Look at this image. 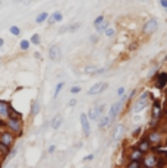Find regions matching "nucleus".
I'll list each match as a JSON object with an SVG mask.
<instances>
[{"mask_svg": "<svg viewBox=\"0 0 167 168\" xmlns=\"http://www.w3.org/2000/svg\"><path fill=\"white\" fill-rule=\"evenodd\" d=\"M147 105H148V92H144L142 95H139L138 101L134 104L132 111L134 113H141V111H144L147 108Z\"/></svg>", "mask_w": 167, "mask_h": 168, "instance_id": "nucleus-1", "label": "nucleus"}, {"mask_svg": "<svg viewBox=\"0 0 167 168\" xmlns=\"http://www.w3.org/2000/svg\"><path fill=\"white\" fill-rule=\"evenodd\" d=\"M125 100H126V96H122V100L120 101H116L115 104H111V107H110V110H109V117H110V120L113 121L119 115V113H120V110H122V105H123V102H125Z\"/></svg>", "mask_w": 167, "mask_h": 168, "instance_id": "nucleus-2", "label": "nucleus"}, {"mask_svg": "<svg viewBox=\"0 0 167 168\" xmlns=\"http://www.w3.org/2000/svg\"><path fill=\"white\" fill-rule=\"evenodd\" d=\"M6 126L9 127L13 133H21L22 132V121L18 117H9L6 121Z\"/></svg>", "mask_w": 167, "mask_h": 168, "instance_id": "nucleus-3", "label": "nucleus"}, {"mask_svg": "<svg viewBox=\"0 0 167 168\" xmlns=\"http://www.w3.org/2000/svg\"><path fill=\"white\" fill-rule=\"evenodd\" d=\"M107 88H109V85H107L106 82H96V83L88 89L86 94H88V95H98V94H103Z\"/></svg>", "mask_w": 167, "mask_h": 168, "instance_id": "nucleus-4", "label": "nucleus"}, {"mask_svg": "<svg viewBox=\"0 0 167 168\" xmlns=\"http://www.w3.org/2000/svg\"><path fill=\"white\" fill-rule=\"evenodd\" d=\"M15 142V136L10 132H5V133H0V145L9 149Z\"/></svg>", "mask_w": 167, "mask_h": 168, "instance_id": "nucleus-5", "label": "nucleus"}, {"mask_svg": "<svg viewBox=\"0 0 167 168\" xmlns=\"http://www.w3.org/2000/svg\"><path fill=\"white\" fill-rule=\"evenodd\" d=\"M79 121H81V127H82V133L85 138H88L91 133V124H90V120H88V115L85 113H82L79 115Z\"/></svg>", "mask_w": 167, "mask_h": 168, "instance_id": "nucleus-6", "label": "nucleus"}, {"mask_svg": "<svg viewBox=\"0 0 167 168\" xmlns=\"http://www.w3.org/2000/svg\"><path fill=\"white\" fill-rule=\"evenodd\" d=\"M157 28H158L157 19H155V18H151V19H148L147 22L144 24L142 32L144 34H153V32H155V31H157Z\"/></svg>", "mask_w": 167, "mask_h": 168, "instance_id": "nucleus-7", "label": "nucleus"}, {"mask_svg": "<svg viewBox=\"0 0 167 168\" xmlns=\"http://www.w3.org/2000/svg\"><path fill=\"white\" fill-rule=\"evenodd\" d=\"M141 162H142V167L145 168H155L157 167V156L154 154H147Z\"/></svg>", "mask_w": 167, "mask_h": 168, "instance_id": "nucleus-8", "label": "nucleus"}, {"mask_svg": "<svg viewBox=\"0 0 167 168\" xmlns=\"http://www.w3.org/2000/svg\"><path fill=\"white\" fill-rule=\"evenodd\" d=\"M147 140L150 142V145H158L163 142V134L160 132H157V130L155 132H151V133L148 134Z\"/></svg>", "mask_w": 167, "mask_h": 168, "instance_id": "nucleus-9", "label": "nucleus"}, {"mask_svg": "<svg viewBox=\"0 0 167 168\" xmlns=\"http://www.w3.org/2000/svg\"><path fill=\"white\" fill-rule=\"evenodd\" d=\"M166 85H167V72H160L155 77V88L163 89V88H166Z\"/></svg>", "mask_w": 167, "mask_h": 168, "instance_id": "nucleus-10", "label": "nucleus"}, {"mask_svg": "<svg viewBox=\"0 0 167 168\" xmlns=\"http://www.w3.org/2000/svg\"><path fill=\"white\" fill-rule=\"evenodd\" d=\"M60 56H62L60 47H59V45H52L50 50H48V57H50V60H53V62H57L59 58H60Z\"/></svg>", "mask_w": 167, "mask_h": 168, "instance_id": "nucleus-11", "label": "nucleus"}, {"mask_svg": "<svg viewBox=\"0 0 167 168\" xmlns=\"http://www.w3.org/2000/svg\"><path fill=\"white\" fill-rule=\"evenodd\" d=\"M142 152H141V151H139L138 148L136 149H134V151H130V152H129V158H130V161H136V162H141V161H142Z\"/></svg>", "mask_w": 167, "mask_h": 168, "instance_id": "nucleus-12", "label": "nucleus"}, {"mask_svg": "<svg viewBox=\"0 0 167 168\" xmlns=\"http://www.w3.org/2000/svg\"><path fill=\"white\" fill-rule=\"evenodd\" d=\"M10 108L6 102H0V119H9Z\"/></svg>", "mask_w": 167, "mask_h": 168, "instance_id": "nucleus-13", "label": "nucleus"}, {"mask_svg": "<svg viewBox=\"0 0 167 168\" xmlns=\"http://www.w3.org/2000/svg\"><path fill=\"white\" fill-rule=\"evenodd\" d=\"M138 149L141 151V152H142V154H147L148 151L151 149V145H150V142H148L147 139H144V140H141V142H139Z\"/></svg>", "mask_w": 167, "mask_h": 168, "instance_id": "nucleus-14", "label": "nucleus"}, {"mask_svg": "<svg viewBox=\"0 0 167 168\" xmlns=\"http://www.w3.org/2000/svg\"><path fill=\"white\" fill-rule=\"evenodd\" d=\"M110 123H111L110 117L107 114H104V115H101L100 120H98V127H100V129H104V127H107Z\"/></svg>", "mask_w": 167, "mask_h": 168, "instance_id": "nucleus-15", "label": "nucleus"}, {"mask_svg": "<svg viewBox=\"0 0 167 168\" xmlns=\"http://www.w3.org/2000/svg\"><path fill=\"white\" fill-rule=\"evenodd\" d=\"M62 123H63V117H62L60 114H59V115H56V117L53 119V121H52V127H53L54 130H57L59 127L62 126Z\"/></svg>", "mask_w": 167, "mask_h": 168, "instance_id": "nucleus-16", "label": "nucleus"}, {"mask_svg": "<svg viewBox=\"0 0 167 168\" xmlns=\"http://www.w3.org/2000/svg\"><path fill=\"white\" fill-rule=\"evenodd\" d=\"M40 101L38 100H34L32 104H31V115H37L40 113Z\"/></svg>", "mask_w": 167, "mask_h": 168, "instance_id": "nucleus-17", "label": "nucleus"}, {"mask_svg": "<svg viewBox=\"0 0 167 168\" xmlns=\"http://www.w3.org/2000/svg\"><path fill=\"white\" fill-rule=\"evenodd\" d=\"M88 120L90 121H98L100 120V115L97 114V111H96V108H90V111H88Z\"/></svg>", "mask_w": 167, "mask_h": 168, "instance_id": "nucleus-18", "label": "nucleus"}, {"mask_svg": "<svg viewBox=\"0 0 167 168\" xmlns=\"http://www.w3.org/2000/svg\"><path fill=\"white\" fill-rule=\"evenodd\" d=\"M63 88H65V82H59L57 85H56V88H54V94H53V98H54V100H57L59 94H60V91H62Z\"/></svg>", "mask_w": 167, "mask_h": 168, "instance_id": "nucleus-19", "label": "nucleus"}, {"mask_svg": "<svg viewBox=\"0 0 167 168\" xmlns=\"http://www.w3.org/2000/svg\"><path fill=\"white\" fill-rule=\"evenodd\" d=\"M46 19H48V12H41L40 15H37L35 22H37V24H43Z\"/></svg>", "mask_w": 167, "mask_h": 168, "instance_id": "nucleus-20", "label": "nucleus"}, {"mask_svg": "<svg viewBox=\"0 0 167 168\" xmlns=\"http://www.w3.org/2000/svg\"><path fill=\"white\" fill-rule=\"evenodd\" d=\"M50 19H52L54 24H56V22H62V21H63V15L60 13V12H53Z\"/></svg>", "mask_w": 167, "mask_h": 168, "instance_id": "nucleus-21", "label": "nucleus"}, {"mask_svg": "<svg viewBox=\"0 0 167 168\" xmlns=\"http://www.w3.org/2000/svg\"><path fill=\"white\" fill-rule=\"evenodd\" d=\"M122 132H123V126L122 124H119L117 127H116V130H115V133H113V140H119V138H120V134H122Z\"/></svg>", "mask_w": 167, "mask_h": 168, "instance_id": "nucleus-22", "label": "nucleus"}, {"mask_svg": "<svg viewBox=\"0 0 167 168\" xmlns=\"http://www.w3.org/2000/svg\"><path fill=\"white\" fill-rule=\"evenodd\" d=\"M84 72H85L86 75H97L98 69H97L96 66H86L85 69H84Z\"/></svg>", "mask_w": 167, "mask_h": 168, "instance_id": "nucleus-23", "label": "nucleus"}, {"mask_svg": "<svg viewBox=\"0 0 167 168\" xmlns=\"http://www.w3.org/2000/svg\"><path fill=\"white\" fill-rule=\"evenodd\" d=\"M9 32L12 34L13 37H18V35L21 34V29H19V26H16V25H12V26L9 28Z\"/></svg>", "mask_w": 167, "mask_h": 168, "instance_id": "nucleus-24", "label": "nucleus"}, {"mask_svg": "<svg viewBox=\"0 0 167 168\" xmlns=\"http://www.w3.org/2000/svg\"><path fill=\"white\" fill-rule=\"evenodd\" d=\"M104 21H106V16H104V15H100V16H97L96 19H94V26H96V28H97V26H100V25L103 24Z\"/></svg>", "mask_w": 167, "mask_h": 168, "instance_id": "nucleus-25", "label": "nucleus"}, {"mask_svg": "<svg viewBox=\"0 0 167 168\" xmlns=\"http://www.w3.org/2000/svg\"><path fill=\"white\" fill-rule=\"evenodd\" d=\"M29 43H31V44H35V45H38V44L41 43V37H40L38 34H34L32 37H31V40H29Z\"/></svg>", "mask_w": 167, "mask_h": 168, "instance_id": "nucleus-26", "label": "nucleus"}, {"mask_svg": "<svg viewBox=\"0 0 167 168\" xmlns=\"http://www.w3.org/2000/svg\"><path fill=\"white\" fill-rule=\"evenodd\" d=\"M96 29L98 32H106V29H109V21H104V22H103L100 26H97Z\"/></svg>", "mask_w": 167, "mask_h": 168, "instance_id": "nucleus-27", "label": "nucleus"}, {"mask_svg": "<svg viewBox=\"0 0 167 168\" xmlns=\"http://www.w3.org/2000/svg\"><path fill=\"white\" fill-rule=\"evenodd\" d=\"M29 45H31L29 40H22V41L19 43V48H21V50H28Z\"/></svg>", "mask_w": 167, "mask_h": 168, "instance_id": "nucleus-28", "label": "nucleus"}, {"mask_svg": "<svg viewBox=\"0 0 167 168\" xmlns=\"http://www.w3.org/2000/svg\"><path fill=\"white\" fill-rule=\"evenodd\" d=\"M106 37H107V38H110V40H111V38H115V35H116V31H115V29H113V28H110V26H109V29H106Z\"/></svg>", "mask_w": 167, "mask_h": 168, "instance_id": "nucleus-29", "label": "nucleus"}, {"mask_svg": "<svg viewBox=\"0 0 167 168\" xmlns=\"http://www.w3.org/2000/svg\"><path fill=\"white\" fill-rule=\"evenodd\" d=\"M126 168H141V162H136V161H130L128 164V167Z\"/></svg>", "mask_w": 167, "mask_h": 168, "instance_id": "nucleus-30", "label": "nucleus"}, {"mask_svg": "<svg viewBox=\"0 0 167 168\" xmlns=\"http://www.w3.org/2000/svg\"><path fill=\"white\" fill-rule=\"evenodd\" d=\"M116 95L119 96V98H122V96H125V88H123V86L117 88V91H116Z\"/></svg>", "mask_w": 167, "mask_h": 168, "instance_id": "nucleus-31", "label": "nucleus"}, {"mask_svg": "<svg viewBox=\"0 0 167 168\" xmlns=\"http://www.w3.org/2000/svg\"><path fill=\"white\" fill-rule=\"evenodd\" d=\"M81 91H82L81 86H72L71 88V94H79Z\"/></svg>", "mask_w": 167, "mask_h": 168, "instance_id": "nucleus-32", "label": "nucleus"}, {"mask_svg": "<svg viewBox=\"0 0 167 168\" xmlns=\"http://www.w3.org/2000/svg\"><path fill=\"white\" fill-rule=\"evenodd\" d=\"M79 28V24H75V25H69V31H76V29Z\"/></svg>", "mask_w": 167, "mask_h": 168, "instance_id": "nucleus-33", "label": "nucleus"}, {"mask_svg": "<svg viewBox=\"0 0 167 168\" xmlns=\"http://www.w3.org/2000/svg\"><path fill=\"white\" fill-rule=\"evenodd\" d=\"M160 6L164 7V9H167V0H160Z\"/></svg>", "mask_w": 167, "mask_h": 168, "instance_id": "nucleus-34", "label": "nucleus"}, {"mask_svg": "<svg viewBox=\"0 0 167 168\" xmlns=\"http://www.w3.org/2000/svg\"><path fill=\"white\" fill-rule=\"evenodd\" d=\"M76 102H78V101L75 100V98H73V100H71V101H69V107H75V105H76Z\"/></svg>", "mask_w": 167, "mask_h": 168, "instance_id": "nucleus-35", "label": "nucleus"}, {"mask_svg": "<svg viewBox=\"0 0 167 168\" xmlns=\"http://www.w3.org/2000/svg\"><path fill=\"white\" fill-rule=\"evenodd\" d=\"M16 152H18V148H15L12 152H10V155H9V158H13L15 155H16Z\"/></svg>", "mask_w": 167, "mask_h": 168, "instance_id": "nucleus-36", "label": "nucleus"}, {"mask_svg": "<svg viewBox=\"0 0 167 168\" xmlns=\"http://www.w3.org/2000/svg\"><path fill=\"white\" fill-rule=\"evenodd\" d=\"M54 151H56V146H54V145H52V146L48 148V154H53Z\"/></svg>", "mask_w": 167, "mask_h": 168, "instance_id": "nucleus-37", "label": "nucleus"}, {"mask_svg": "<svg viewBox=\"0 0 167 168\" xmlns=\"http://www.w3.org/2000/svg\"><path fill=\"white\" fill-rule=\"evenodd\" d=\"M141 130H142V127H136V130L134 132V136H136V134L141 133Z\"/></svg>", "mask_w": 167, "mask_h": 168, "instance_id": "nucleus-38", "label": "nucleus"}, {"mask_svg": "<svg viewBox=\"0 0 167 168\" xmlns=\"http://www.w3.org/2000/svg\"><path fill=\"white\" fill-rule=\"evenodd\" d=\"M92 158H94V155H88V156H85V158H84V161H91Z\"/></svg>", "mask_w": 167, "mask_h": 168, "instance_id": "nucleus-39", "label": "nucleus"}, {"mask_svg": "<svg viewBox=\"0 0 167 168\" xmlns=\"http://www.w3.org/2000/svg\"><path fill=\"white\" fill-rule=\"evenodd\" d=\"M3 45H5V40H3L2 37H0V48L3 47Z\"/></svg>", "mask_w": 167, "mask_h": 168, "instance_id": "nucleus-40", "label": "nucleus"}, {"mask_svg": "<svg viewBox=\"0 0 167 168\" xmlns=\"http://www.w3.org/2000/svg\"><path fill=\"white\" fill-rule=\"evenodd\" d=\"M164 60H166V63H167V54H166V57H164Z\"/></svg>", "mask_w": 167, "mask_h": 168, "instance_id": "nucleus-41", "label": "nucleus"}, {"mask_svg": "<svg viewBox=\"0 0 167 168\" xmlns=\"http://www.w3.org/2000/svg\"><path fill=\"white\" fill-rule=\"evenodd\" d=\"M141 168H145V167H142V165H141Z\"/></svg>", "mask_w": 167, "mask_h": 168, "instance_id": "nucleus-42", "label": "nucleus"}, {"mask_svg": "<svg viewBox=\"0 0 167 168\" xmlns=\"http://www.w3.org/2000/svg\"><path fill=\"white\" fill-rule=\"evenodd\" d=\"M0 66H2V62H0Z\"/></svg>", "mask_w": 167, "mask_h": 168, "instance_id": "nucleus-43", "label": "nucleus"}]
</instances>
